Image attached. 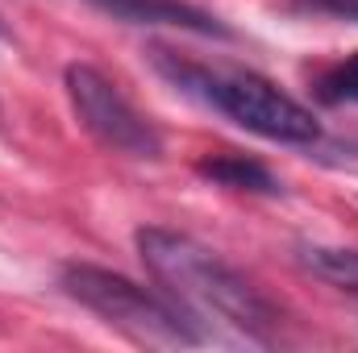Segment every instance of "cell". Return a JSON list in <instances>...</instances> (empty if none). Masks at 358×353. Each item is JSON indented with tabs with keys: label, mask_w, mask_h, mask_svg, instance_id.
Wrapping results in <instances>:
<instances>
[{
	"label": "cell",
	"mask_w": 358,
	"mask_h": 353,
	"mask_svg": "<svg viewBox=\"0 0 358 353\" xmlns=\"http://www.w3.org/2000/svg\"><path fill=\"white\" fill-rule=\"evenodd\" d=\"M313 13H334V17H346V21H358V0H296Z\"/></svg>",
	"instance_id": "9"
},
{
	"label": "cell",
	"mask_w": 358,
	"mask_h": 353,
	"mask_svg": "<svg viewBox=\"0 0 358 353\" xmlns=\"http://www.w3.org/2000/svg\"><path fill=\"white\" fill-rule=\"evenodd\" d=\"M59 283L76 303H84L100 320L117 324L121 333H129L138 341H159V345H204L208 341V333L196 324V316L183 303L129 283L125 274H113V270H100L88 262H71L63 266Z\"/></svg>",
	"instance_id": "3"
},
{
	"label": "cell",
	"mask_w": 358,
	"mask_h": 353,
	"mask_svg": "<svg viewBox=\"0 0 358 353\" xmlns=\"http://www.w3.org/2000/svg\"><path fill=\"white\" fill-rule=\"evenodd\" d=\"M0 33H4V29H0Z\"/></svg>",
	"instance_id": "10"
},
{
	"label": "cell",
	"mask_w": 358,
	"mask_h": 353,
	"mask_svg": "<svg viewBox=\"0 0 358 353\" xmlns=\"http://www.w3.org/2000/svg\"><path fill=\"white\" fill-rule=\"evenodd\" d=\"M100 13L125 21V25H171L200 38H229V25H221L213 13L187 4V0H88Z\"/></svg>",
	"instance_id": "5"
},
{
	"label": "cell",
	"mask_w": 358,
	"mask_h": 353,
	"mask_svg": "<svg viewBox=\"0 0 358 353\" xmlns=\"http://www.w3.org/2000/svg\"><path fill=\"white\" fill-rule=\"evenodd\" d=\"M138 254L146 270L159 278V287L183 303L196 320H225L229 329L271 341L279 316L271 299L229 262H221L213 250H204L196 237L176 229H138Z\"/></svg>",
	"instance_id": "1"
},
{
	"label": "cell",
	"mask_w": 358,
	"mask_h": 353,
	"mask_svg": "<svg viewBox=\"0 0 358 353\" xmlns=\"http://www.w3.org/2000/svg\"><path fill=\"white\" fill-rule=\"evenodd\" d=\"M317 96L325 100V104H358V54H350L342 67H334L329 75H321V84H317Z\"/></svg>",
	"instance_id": "8"
},
{
	"label": "cell",
	"mask_w": 358,
	"mask_h": 353,
	"mask_svg": "<svg viewBox=\"0 0 358 353\" xmlns=\"http://www.w3.org/2000/svg\"><path fill=\"white\" fill-rule=\"evenodd\" d=\"M200 175L221 183V187H234V191H263L275 195L279 191V179L271 175L263 163H250L242 154H221V158H204L200 163Z\"/></svg>",
	"instance_id": "6"
},
{
	"label": "cell",
	"mask_w": 358,
	"mask_h": 353,
	"mask_svg": "<svg viewBox=\"0 0 358 353\" xmlns=\"http://www.w3.org/2000/svg\"><path fill=\"white\" fill-rule=\"evenodd\" d=\"M300 266L313 270L317 278L342 287V291H358V250H334V246H304L300 250Z\"/></svg>",
	"instance_id": "7"
},
{
	"label": "cell",
	"mask_w": 358,
	"mask_h": 353,
	"mask_svg": "<svg viewBox=\"0 0 358 353\" xmlns=\"http://www.w3.org/2000/svg\"><path fill=\"white\" fill-rule=\"evenodd\" d=\"M67 91H71V104H76L80 121L88 125V133L96 142H104L108 150L129 154V158H159L163 154L159 129L121 96V88L108 75H100L96 67L71 63L67 67Z\"/></svg>",
	"instance_id": "4"
},
{
	"label": "cell",
	"mask_w": 358,
	"mask_h": 353,
	"mask_svg": "<svg viewBox=\"0 0 358 353\" xmlns=\"http://www.w3.org/2000/svg\"><path fill=\"white\" fill-rule=\"evenodd\" d=\"M163 75H171V84H179V91L213 104L217 112H225L234 125L267 137V142H287V146H308L321 137L317 117L296 104L287 91H279L275 84H267L263 75H221V71H204V67H187V63H171L159 59Z\"/></svg>",
	"instance_id": "2"
}]
</instances>
